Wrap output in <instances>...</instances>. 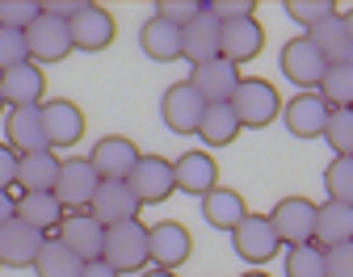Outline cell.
I'll list each match as a JSON object with an SVG mask.
<instances>
[{"label": "cell", "mask_w": 353, "mask_h": 277, "mask_svg": "<svg viewBox=\"0 0 353 277\" xmlns=\"http://www.w3.org/2000/svg\"><path fill=\"white\" fill-rule=\"evenodd\" d=\"M101 260H105L110 269H118L122 277H126V273H148V265H152L148 227H143L139 218L105 227V252H101Z\"/></svg>", "instance_id": "cell-1"}, {"label": "cell", "mask_w": 353, "mask_h": 277, "mask_svg": "<svg viewBox=\"0 0 353 277\" xmlns=\"http://www.w3.org/2000/svg\"><path fill=\"white\" fill-rule=\"evenodd\" d=\"M232 110H236V118H240L244 130H265L270 122L282 118V97H278V88L270 80L244 76L240 88H236V97H232Z\"/></svg>", "instance_id": "cell-2"}, {"label": "cell", "mask_w": 353, "mask_h": 277, "mask_svg": "<svg viewBox=\"0 0 353 277\" xmlns=\"http://www.w3.org/2000/svg\"><path fill=\"white\" fill-rule=\"evenodd\" d=\"M316 218H320V206L303 194H290L282 198L274 210H270V223L278 231L282 248H303V244H316Z\"/></svg>", "instance_id": "cell-3"}, {"label": "cell", "mask_w": 353, "mask_h": 277, "mask_svg": "<svg viewBox=\"0 0 353 277\" xmlns=\"http://www.w3.org/2000/svg\"><path fill=\"white\" fill-rule=\"evenodd\" d=\"M232 244H236V256L248 260L252 269H265V265L282 252V240H278L270 214H248V218L232 231Z\"/></svg>", "instance_id": "cell-4"}, {"label": "cell", "mask_w": 353, "mask_h": 277, "mask_svg": "<svg viewBox=\"0 0 353 277\" xmlns=\"http://www.w3.org/2000/svg\"><path fill=\"white\" fill-rule=\"evenodd\" d=\"M26 42H30V59L38 68H47V63H63L72 51H76V42H72V25L63 17H51V13H42L30 30H26Z\"/></svg>", "instance_id": "cell-5"}, {"label": "cell", "mask_w": 353, "mask_h": 277, "mask_svg": "<svg viewBox=\"0 0 353 277\" xmlns=\"http://www.w3.org/2000/svg\"><path fill=\"white\" fill-rule=\"evenodd\" d=\"M282 76H286L299 92H316L320 80L328 76L324 55L312 46V38H307V34H299V38H290V42L282 46Z\"/></svg>", "instance_id": "cell-6"}, {"label": "cell", "mask_w": 353, "mask_h": 277, "mask_svg": "<svg viewBox=\"0 0 353 277\" xmlns=\"http://www.w3.org/2000/svg\"><path fill=\"white\" fill-rule=\"evenodd\" d=\"M202 114H206V101L198 97V88L190 80H176L164 88V97H160V118L172 134H198L202 126Z\"/></svg>", "instance_id": "cell-7"}, {"label": "cell", "mask_w": 353, "mask_h": 277, "mask_svg": "<svg viewBox=\"0 0 353 277\" xmlns=\"http://www.w3.org/2000/svg\"><path fill=\"white\" fill-rule=\"evenodd\" d=\"M97 185H101V172L93 168L88 156H68L63 168H59V185H55V198L68 206V210H88L97 198Z\"/></svg>", "instance_id": "cell-8"}, {"label": "cell", "mask_w": 353, "mask_h": 277, "mask_svg": "<svg viewBox=\"0 0 353 277\" xmlns=\"http://www.w3.org/2000/svg\"><path fill=\"white\" fill-rule=\"evenodd\" d=\"M328 118H332V105L320 97V92H294V97L282 105V122L294 138H324L328 130Z\"/></svg>", "instance_id": "cell-9"}, {"label": "cell", "mask_w": 353, "mask_h": 277, "mask_svg": "<svg viewBox=\"0 0 353 277\" xmlns=\"http://www.w3.org/2000/svg\"><path fill=\"white\" fill-rule=\"evenodd\" d=\"M130 189H135L139 206H160L176 194V172H172V160L164 156H143L135 164V172H130Z\"/></svg>", "instance_id": "cell-10"}, {"label": "cell", "mask_w": 353, "mask_h": 277, "mask_svg": "<svg viewBox=\"0 0 353 277\" xmlns=\"http://www.w3.org/2000/svg\"><path fill=\"white\" fill-rule=\"evenodd\" d=\"M42 126H47V143H51V152L76 147L80 138H84V130H88L84 110H80L76 101H68V97H51L47 105H42Z\"/></svg>", "instance_id": "cell-11"}, {"label": "cell", "mask_w": 353, "mask_h": 277, "mask_svg": "<svg viewBox=\"0 0 353 277\" xmlns=\"http://www.w3.org/2000/svg\"><path fill=\"white\" fill-rule=\"evenodd\" d=\"M88 160H93V168L101 172V181H130V172H135V164L143 160V152L130 143L126 134H105V138L93 143Z\"/></svg>", "instance_id": "cell-12"}, {"label": "cell", "mask_w": 353, "mask_h": 277, "mask_svg": "<svg viewBox=\"0 0 353 277\" xmlns=\"http://www.w3.org/2000/svg\"><path fill=\"white\" fill-rule=\"evenodd\" d=\"M42 244H47V236H42L38 227H30L21 218H9L0 227V265L5 269H34Z\"/></svg>", "instance_id": "cell-13"}, {"label": "cell", "mask_w": 353, "mask_h": 277, "mask_svg": "<svg viewBox=\"0 0 353 277\" xmlns=\"http://www.w3.org/2000/svg\"><path fill=\"white\" fill-rule=\"evenodd\" d=\"M240 80H244L240 68L228 63V59H210V63H198V68L190 72V84L198 88V97H202L206 105H232Z\"/></svg>", "instance_id": "cell-14"}, {"label": "cell", "mask_w": 353, "mask_h": 277, "mask_svg": "<svg viewBox=\"0 0 353 277\" xmlns=\"http://www.w3.org/2000/svg\"><path fill=\"white\" fill-rule=\"evenodd\" d=\"M148 244H152V265L156 269H172V273L181 269L190 260V252H194V236L181 223H172V218L148 227Z\"/></svg>", "instance_id": "cell-15"}, {"label": "cell", "mask_w": 353, "mask_h": 277, "mask_svg": "<svg viewBox=\"0 0 353 277\" xmlns=\"http://www.w3.org/2000/svg\"><path fill=\"white\" fill-rule=\"evenodd\" d=\"M68 25H72V42H76V51H88V55L105 51V46L118 38L114 13H110L105 5H84Z\"/></svg>", "instance_id": "cell-16"}, {"label": "cell", "mask_w": 353, "mask_h": 277, "mask_svg": "<svg viewBox=\"0 0 353 277\" xmlns=\"http://www.w3.org/2000/svg\"><path fill=\"white\" fill-rule=\"evenodd\" d=\"M5 143H9L17 156L51 152L47 126H42V105H21V110H9V114H5Z\"/></svg>", "instance_id": "cell-17"}, {"label": "cell", "mask_w": 353, "mask_h": 277, "mask_svg": "<svg viewBox=\"0 0 353 277\" xmlns=\"http://www.w3.org/2000/svg\"><path fill=\"white\" fill-rule=\"evenodd\" d=\"M0 92H5V105L21 110V105H47V72H42L34 59L13 68V72H0Z\"/></svg>", "instance_id": "cell-18"}, {"label": "cell", "mask_w": 353, "mask_h": 277, "mask_svg": "<svg viewBox=\"0 0 353 277\" xmlns=\"http://www.w3.org/2000/svg\"><path fill=\"white\" fill-rule=\"evenodd\" d=\"M139 198L135 189H130L126 181H101L97 185V198L93 206H88V214H93L101 227H114V223H130V218H139Z\"/></svg>", "instance_id": "cell-19"}, {"label": "cell", "mask_w": 353, "mask_h": 277, "mask_svg": "<svg viewBox=\"0 0 353 277\" xmlns=\"http://www.w3.org/2000/svg\"><path fill=\"white\" fill-rule=\"evenodd\" d=\"M219 46H223V21H219L210 9L181 30V55L190 59V68L210 63V59H223V55H219Z\"/></svg>", "instance_id": "cell-20"}, {"label": "cell", "mask_w": 353, "mask_h": 277, "mask_svg": "<svg viewBox=\"0 0 353 277\" xmlns=\"http://www.w3.org/2000/svg\"><path fill=\"white\" fill-rule=\"evenodd\" d=\"M59 240H63L80 260H101V252H105V227L88 214V210H72V214L59 223Z\"/></svg>", "instance_id": "cell-21"}, {"label": "cell", "mask_w": 353, "mask_h": 277, "mask_svg": "<svg viewBox=\"0 0 353 277\" xmlns=\"http://www.w3.org/2000/svg\"><path fill=\"white\" fill-rule=\"evenodd\" d=\"M172 172H176V189L181 194L206 198L210 189H219V164L210 152H181L172 160Z\"/></svg>", "instance_id": "cell-22"}, {"label": "cell", "mask_w": 353, "mask_h": 277, "mask_svg": "<svg viewBox=\"0 0 353 277\" xmlns=\"http://www.w3.org/2000/svg\"><path fill=\"white\" fill-rule=\"evenodd\" d=\"M312 46L324 55L328 68H341V63H353V42H349V25H345V13H332L324 21H316L307 30Z\"/></svg>", "instance_id": "cell-23"}, {"label": "cell", "mask_w": 353, "mask_h": 277, "mask_svg": "<svg viewBox=\"0 0 353 277\" xmlns=\"http://www.w3.org/2000/svg\"><path fill=\"white\" fill-rule=\"evenodd\" d=\"M265 46V30L256 17H240V21H223V46H219V55H223L228 63H248L261 55Z\"/></svg>", "instance_id": "cell-24"}, {"label": "cell", "mask_w": 353, "mask_h": 277, "mask_svg": "<svg viewBox=\"0 0 353 277\" xmlns=\"http://www.w3.org/2000/svg\"><path fill=\"white\" fill-rule=\"evenodd\" d=\"M139 51L156 63H172V59H185L181 55V25H172L164 17H148L143 30H139Z\"/></svg>", "instance_id": "cell-25"}, {"label": "cell", "mask_w": 353, "mask_h": 277, "mask_svg": "<svg viewBox=\"0 0 353 277\" xmlns=\"http://www.w3.org/2000/svg\"><path fill=\"white\" fill-rule=\"evenodd\" d=\"M202 218L214 227V231H236L244 218H248V202L240 189H228V185H219L202 198Z\"/></svg>", "instance_id": "cell-26"}, {"label": "cell", "mask_w": 353, "mask_h": 277, "mask_svg": "<svg viewBox=\"0 0 353 277\" xmlns=\"http://www.w3.org/2000/svg\"><path fill=\"white\" fill-rule=\"evenodd\" d=\"M59 168H63V160L55 152H30V156H21V168H17L21 194H55Z\"/></svg>", "instance_id": "cell-27"}, {"label": "cell", "mask_w": 353, "mask_h": 277, "mask_svg": "<svg viewBox=\"0 0 353 277\" xmlns=\"http://www.w3.org/2000/svg\"><path fill=\"white\" fill-rule=\"evenodd\" d=\"M316 244L324 252L328 248H341V244H353V206H345V202H320Z\"/></svg>", "instance_id": "cell-28"}, {"label": "cell", "mask_w": 353, "mask_h": 277, "mask_svg": "<svg viewBox=\"0 0 353 277\" xmlns=\"http://www.w3.org/2000/svg\"><path fill=\"white\" fill-rule=\"evenodd\" d=\"M17 218L38 227L42 236H47V231H55L68 218V206L55 194H17Z\"/></svg>", "instance_id": "cell-29"}, {"label": "cell", "mask_w": 353, "mask_h": 277, "mask_svg": "<svg viewBox=\"0 0 353 277\" xmlns=\"http://www.w3.org/2000/svg\"><path fill=\"white\" fill-rule=\"evenodd\" d=\"M84 265H88V260H80L59 236H47V244H42V252H38V260H34V273H38V277H80Z\"/></svg>", "instance_id": "cell-30"}, {"label": "cell", "mask_w": 353, "mask_h": 277, "mask_svg": "<svg viewBox=\"0 0 353 277\" xmlns=\"http://www.w3.org/2000/svg\"><path fill=\"white\" fill-rule=\"evenodd\" d=\"M240 130L244 126H240V118H236L232 105H206L202 126H198V138H202L206 147H232Z\"/></svg>", "instance_id": "cell-31"}, {"label": "cell", "mask_w": 353, "mask_h": 277, "mask_svg": "<svg viewBox=\"0 0 353 277\" xmlns=\"http://www.w3.org/2000/svg\"><path fill=\"white\" fill-rule=\"evenodd\" d=\"M320 97L332 105V110H353V63H341V68H328V76L320 80Z\"/></svg>", "instance_id": "cell-32"}, {"label": "cell", "mask_w": 353, "mask_h": 277, "mask_svg": "<svg viewBox=\"0 0 353 277\" xmlns=\"http://www.w3.org/2000/svg\"><path fill=\"white\" fill-rule=\"evenodd\" d=\"M286 277H328V260L320 244H303V248H286Z\"/></svg>", "instance_id": "cell-33"}, {"label": "cell", "mask_w": 353, "mask_h": 277, "mask_svg": "<svg viewBox=\"0 0 353 277\" xmlns=\"http://www.w3.org/2000/svg\"><path fill=\"white\" fill-rule=\"evenodd\" d=\"M324 189L328 202L353 206V156H332V164L324 168Z\"/></svg>", "instance_id": "cell-34"}, {"label": "cell", "mask_w": 353, "mask_h": 277, "mask_svg": "<svg viewBox=\"0 0 353 277\" xmlns=\"http://www.w3.org/2000/svg\"><path fill=\"white\" fill-rule=\"evenodd\" d=\"M38 17H42L38 0H0V25H5V30H21L26 34Z\"/></svg>", "instance_id": "cell-35"}, {"label": "cell", "mask_w": 353, "mask_h": 277, "mask_svg": "<svg viewBox=\"0 0 353 277\" xmlns=\"http://www.w3.org/2000/svg\"><path fill=\"white\" fill-rule=\"evenodd\" d=\"M21 63H30V42H26V34L0 25V72H13Z\"/></svg>", "instance_id": "cell-36"}, {"label": "cell", "mask_w": 353, "mask_h": 277, "mask_svg": "<svg viewBox=\"0 0 353 277\" xmlns=\"http://www.w3.org/2000/svg\"><path fill=\"white\" fill-rule=\"evenodd\" d=\"M324 138L336 156H353V110H332Z\"/></svg>", "instance_id": "cell-37"}, {"label": "cell", "mask_w": 353, "mask_h": 277, "mask_svg": "<svg viewBox=\"0 0 353 277\" xmlns=\"http://www.w3.org/2000/svg\"><path fill=\"white\" fill-rule=\"evenodd\" d=\"M152 13L185 30L194 17H202V13H206V0H156V9H152Z\"/></svg>", "instance_id": "cell-38"}, {"label": "cell", "mask_w": 353, "mask_h": 277, "mask_svg": "<svg viewBox=\"0 0 353 277\" xmlns=\"http://www.w3.org/2000/svg\"><path fill=\"white\" fill-rule=\"evenodd\" d=\"M286 17L290 21H299V25H307V30H312L316 21H324V17H332L336 13V5H332V0H286Z\"/></svg>", "instance_id": "cell-39"}, {"label": "cell", "mask_w": 353, "mask_h": 277, "mask_svg": "<svg viewBox=\"0 0 353 277\" xmlns=\"http://www.w3.org/2000/svg\"><path fill=\"white\" fill-rule=\"evenodd\" d=\"M206 9L219 21H240V17H256V0H206Z\"/></svg>", "instance_id": "cell-40"}, {"label": "cell", "mask_w": 353, "mask_h": 277, "mask_svg": "<svg viewBox=\"0 0 353 277\" xmlns=\"http://www.w3.org/2000/svg\"><path fill=\"white\" fill-rule=\"evenodd\" d=\"M324 260H328V277H353V244L328 248Z\"/></svg>", "instance_id": "cell-41"}, {"label": "cell", "mask_w": 353, "mask_h": 277, "mask_svg": "<svg viewBox=\"0 0 353 277\" xmlns=\"http://www.w3.org/2000/svg\"><path fill=\"white\" fill-rule=\"evenodd\" d=\"M17 168H21V156H17L9 143H0V189L17 185Z\"/></svg>", "instance_id": "cell-42"}, {"label": "cell", "mask_w": 353, "mask_h": 277, "mask_svg": "<svg viewBox=\"0 0 353 277\" xmlns=\"http://www.w3.org/2000/svg\"><path fill=\"white\" fill-rule=\"evenodd\" d=\"M9 218H17V198L9 189H0V227H5Z\"/></svg>", "instance_id": "cell-43"}, {"label": "cell", "mask_w": 353, "mask_h": 277, "mask_svg": "<svg viewBox=\"0 0 353 277\" xmlns=\"http://www.w3.org/2000/svg\"><path fill=\"white\" fill-rule=\"evenodd\" d=\"M80 277H122V273H118V269H110V265H105V260H88V265H84V273H80Z\"/></svg>", "instance_id": "cell-44"}, {"label": "cell", "mask_w": 353, "mask_h": 277, "mask_svg": "<svg viewBox=\"0 0 353 277\" xmlns=\"http://www.w3.org/2000/svg\"><path fill=\"white\" fill-rule=\"evenodd\" d=\"M139 277H176V273H172V269H156V265H152V269H148V273H139Z\"/></svg>", "instance_id": "cell-45"}, {"label": "cell", "mask_w": 353, "mask_h": 277, "mask_svg": "<svg viewBox=\"0 0 353 277\" xmlns=\"http://www.w3.org/2000/svg\"><path fill=\"white\" fill-rule=\"evenodd\" d=\"M345 25H349V42H353V9L345 13Z\"/></svg>", "instance_id": "cell-46"}, {"label": "cell", "mask_w": 353, "mask_h": 277, "mask_svg": "<svg viewBox=\"0 0 353 277\" xmlns=\"http://www.w3.org/2000/svg\"><path fill=\"white\" fill-rule=\"evenodd\" d=\"M5 114H9V105H5V92H0V122H5Z\"/></svg>", "instance_id": "cell-47"}, {"label": "cell", "mask_w": 353, "mask_h": 277, "mask_svg": "<svg viewBox=\"0 0 353 277\" xmlns=\"http://www.w3.org/2000/svg\"><path fill=\"white\" fill-rule=\"evenodd\" d=\"M244 277H270V273H265V269H248Z\"/></svg>", "instance_id": "cell-48"}, {"label": "cell", "mask_w": 353, "mask_h": 277, "mask_svg": "<svg viewBox=\"0 0 353 277\" xmlns=\"http://www.w3.org/2000/svg\"><path fill=\"white\" fill-rule=\"evenodd\" d=\"M0 269H5V265H0Z\"/></svg>", "instance_id": "cell-49"}]
</instances>
